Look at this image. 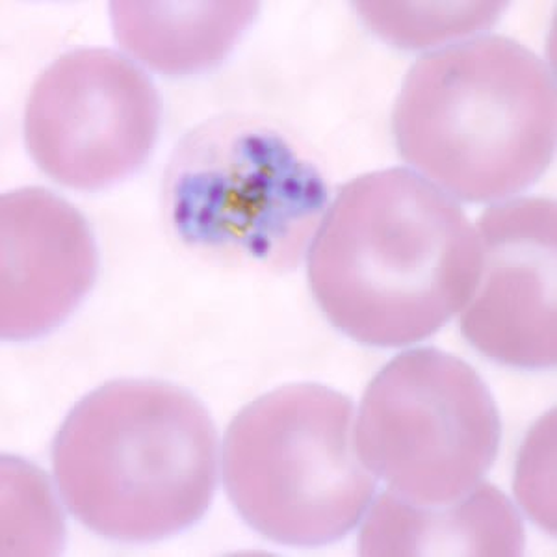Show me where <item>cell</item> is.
Segmentation results:
<instances>
[{
	"label": "cell",
	"mask_w": 557,
	"mask_h": 557,
	"mask_svg": "<svg viewBox=\"0 0 557 557\" xmlns=\"http://www.w3.org/2000/svg\"><path fill=\"white\" fill-rule=\"evenodd\" d=\"M361 556H520L524 524L506 494L480 483L444 506H414L396 494L377 496L368 507Z\"/></svg>",
	"instance_id": "obj_10"
},
{
	"label": "cell",
	"mask_w": 557,
	"mask_h": 557,
	"mask_svg": "<svg viewBox=\"0 0 557 557\" xmlns=\"http://www.w3.org/2000/svg\"><path fill=\"white\" fill-rule=\"evenodd\" d=\"M159 128L151 78L110 49L58 58L26 102L30 157L47 177L73 190H101L138 172Z\"/></svg>",
	"instance_id": "obj_7"
},
{
	"label": "cell",
	"mask_w": 557,
	"mask_h": 557,
	"mask_svg": "<svg viewBox=\"0 0 557 557\" xmlns=\"http://www.w3.org/2000/svg\"><path fill=\"white\" fill-rule=\"evenodd\" d=\"M498 406L482 375L456 355L417 348L370 381L355 446L386 491L444 506L474 491L500 451Z\"/></svg>",
	"instance_id": "obj_6"
},
{
	"label": "cell",
	"mask_w": 557,
	"mask_h": 557,
	"mask_svg": "<svg viewBox=\"0 0 557 557\" xmlns=\"http://www.w3.org/2000/svg\"><path fill=\"white\" fill-rule=\"evenodd\" d=\"M474 228L482 262L462 307V336L506 367H556V203L511 199L485 210Z\"/></svg>",
	"instance_id": "obj_8"
},
{
	"label": "cell",
	"mask_w": 557,
	"mask_h": 557,
	"mask_svg": "<svg viewBox=\"0 0 557 557\" xmlns=\"http://www.w3.org/2000/svg\"><path fill=\"white\" fill-rule=\"evenodd\" d=\"M257 2H112L121 47L164 75L220 64L253 23Z\"/></svg>",
	"instance_id": "obj_11"
},
{
	"label": "cell",
	"mask_w": 557,
	"mask_h": 557,
	"mask_svg": "<svg viewBox=\"0 0 557 557\" xmlns=\"http://www.w3.org/2000/svg\"><path fill=\"white\" fill-rule=\"evenodd\" d=\"M401 159L448 196H517L556 152L554 71L528 47L480 36L418 58L394 104Z\"/></svg>",
	"instance_id": "obj_3"
},
{
	"label": "cell",
	"mask_w": 557,
	"mask_h": 557,
	"mask_svg": "<svg viewBox=\"0 0 557 557\" xmlns=\"http://www.w3.org/2000/svg\"><path fill=\"white\" fill-rule=\"evenodd\" d=\"M52 470L65 506L88 530L154 543L209 511L220 441L209 411L184 388L112 381L71 409L54 438Z\"/></svg>",
	"instance_id": "obj_2"
},
{
	"label": "cell",
	"mask_w": 557,
	"mask_h": 557,
	"mask_svg": "<svg viewBox=\"0 0 557 557\" xmlns=\"http://www.w3.org/2000/svg\"><path fill=\"white\" fill-rule=\"evenodd\" d=\"M364 23L388 44L422 49L462 38L488 28L502 15V2H454V4H417V2H357Z\"/></svg>",
	"instance_id": "obj_12"
},
{
	"label": "cell",
	"mask_w": 557,
	"mask_h": 557,
	"mask_svg": "<svg viewBox=\"0 0 557 557\" xmlns=\"http://www.w3.org/2000/svg\"><path fill=\"white\" fill-rule=\"evenodd\" d=\"M165 197L188 246L288 268L322 220L327 186L277 133L214 121L178 147Z\"/></svg>",
	"instance_id": "obj_5"
},
{
	"label": "cell",
	"mask_w": 557,
	"mask_h": 557,
	"mask_svg": "<svg viewBox=\"0 0 557 557\" xmlns=\"http://www.w3.org/2000/svg\"><path fill=\"white\" fill-rule=\"evenodd\" d=\"M475 228L454 197L406 168L349 181L322 215L307 275L336 330L401 348L462 311L480 273Z\"/></svg>",
	"instance_id": "obj_1"
},
{
	"label": "cell",
	"mask_w": 557,
	"mask_h": 557,
	"mask_svg": "<svg viewBox=\"0 0 557 557\" xmlns=\"http://www.w3.org/2000/svg\"><path fill=\"white\" fill-rule=\"evenodd\" d=\"M223 483L249 528L296 548L349 535L377 491L355 446L351 399L317 383L275 388L233 418Z\"/></svg>",
	"instance_id": "obj_4"
},
{
	"label": "cell",
	"mask_w": 557,
	"mask_h": 557,
	"mask_svg": "<svg viewBox=\"0 0 557 557\" xmlns=\"http://www.w3.org/2000/svg\"><path fill=\"white\" fill-rule=\"evenodd\" d=\"M96 238L84 215L41 188L0 199V335L23 343L64 323L96 283Z\"/></svg>",
	"instance_id": "obj_9"
}]
</instances>
